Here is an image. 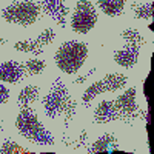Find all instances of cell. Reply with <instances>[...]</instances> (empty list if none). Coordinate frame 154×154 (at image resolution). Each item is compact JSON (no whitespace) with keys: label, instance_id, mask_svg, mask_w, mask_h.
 <instances>
[{"label":"cell","instance_id":"1","mask_svg":"<svg viewBox=\"0 0 154 154\" xmlns=\"http://www.w3.org/2000/svg\"><path fill=\"white\" fill-rule=\"evenodd\" d=\"M136 96V88H130L117 99L100 102L93 116L94 123H109L120 120L128 125H133V122L139 119L149 122V114L137 105Z\"/></svg>","mask_w":154,"mask_h":154},{"label":"cell","instance_id":"2","mask_svg":"<svg viewBox=\"0 0 154 154\" xmlns=\"http://www.w3.org/2000/svg\"><path fill=\"white\" fill-rule=\"evenodd\" d=\"M42 105L45 109V116L48 119H59L63 116L65 120V130L69 128L71 120L74 119L77 111V102L71 99L68 88L65 86L60 77H56L53 85H51L49 93L42 99Z\"/></svg>","mask_w":154,"mask_h":154},{"label":"cell","instance_id":"3","mask_svg":"<svg viewBox=\"0 0 154 154\" xmlns=\"http://www.w3.org/2000/svg\"><path fill=\"white\" fill-rule=\"evenodd\" d=\"M16 128L26 140H29L34 145L40 146H53L56 143L54 136L51 134L46 128L42 125V122L37 119V116L31 108H23L17 119H16Z\"/></svg>","mask_w":154,"mask_h":154},{"label":"cell","instance_id":"4","mask_svg":"<svg viewBox=\"0 0 154 154\" xmlns=\"http://www.w3.org/2000/svg\"><path fill=\"white\" fill-rule=\"evenodd\" d=\"M88 57V46L83 42L69 40L59 46L56 51V65L65 74H75L79 71Z\"/></svg>","mask_w":154,"mask_h":154},{"label":"cell","instance_id":"5","mask_svg":"<svg viewBox=\"0 0 154 154\" xmlns=\"http://www.w3.org/2000/svg\"><path fill=\"white\" fill-rule=\"evenodd\" d=\"M42 17V8L32 0H22V2L11 3L2 9V19L8 23L29 26Z\"/></svg>","mask_w":154,"mask_h":154},{"label":"cell","instance_id":"6","mask_svg":"<svg viewBox=\"0 0 154 154\" xmlns=\"http://www.w3.org/2000/svg\"><path fill=\"white\" fill-rule=\"evenodd\" d=\"M128 82V77L123 75V74H119V72H111V74H106L103 79H100L97 82H94L91 86H88L85 89V93L82 96V105L83 106H91V102L100 96L103 93H114V91H119L122 89Z\"/></svg>","mask_w":154,"mask_h":154},{"label":"cell","instance_id":"7","mask_svg":"<svg viewBox=\"0 0 154 154\" xmlns=\"http://www.w3.org/2000/svg\"><path fill=\"white\" fill-rule=\"evenodd\" d=\"M97 23L94 0H77L75 11L71 17V29L77 34L89 32Z\"/></svg>","mask_w":154,"mask_h":154},{"label":"cell","instance_id":"8","mask_svg":"<svg viewBox=\"0 0 154 154\" xmlns=\"http://www.w3.org/2000/svg\"><path fill=\"white\" fill-rule=\"evenodd\" d=\"M56 38V31L53 28L45 29L40 35L34 40H26V42H17L14 45V49H17L19 53H32V54H42L43 48L46 45H51Z\"/></svg>","mask_w":154,"mask_h":154},{"label":"cell","instance_id":"9","mask_svg":"<svg viewBox=\"0 0 154 154\" xmlns=\"http://www.w3.org/2000/svg\"><path fill=\"white\" fill-rule=\"evenodd\" d=\"M42 8V12L49 16L57 25L62 28L66 26V17H68V5L65 0H40L38 2Z\"/></svg>","mask_w":154,"mask_h":154},{"label":"cell","instance_id":"10","mask_svg":"<svg viewBox=\"0 0 154 154\" xmlns=\"http://www.w3.org/2000/svg\"><path fill=\"white\" fill-rule=\"evenodd\" d=\"M140 48L142 45L134 43V42H126V45L120 49L114 51V62L117 63L119 66L131 69L133 66H136V63L139 62V54H140Z\"/></svg>","mask_w":154,"mask_h":154},{"label":"cell","instance_id":"11","mask_svg":"<svg viewBox=\"0 0 154 154\" xmlns=\"http://www.w3.org/2000/svg\"><path fill=\"white\" fill-rule=\"evenodd\" d=\"M26 75L25 71V65L20 62H3L0 63V82H6V83H20Z\"/></svg>","mask_w":154,"mask_h":154},{"label":"cell","instance_id":"12","mask_svg":"<svg viewBox=\"0 0 154 154\" xmlns=\"http://www.w3.org/2000/svg\"><path fill=\"white\" fill-rule=\"evenodd\" d=\"M119 142L114 133H105L103 136H100L96 142L86 149L88 154H96V152H112L119 151Z\"/></svg>","mask_w":154,"mask_h":154},{"label":"cell","instance_id":"13","mask_svg":"<svg viewBox=\"0 0 154 154\" xmlns=\"http://www.w3.org/2000/svg\"><path fill=\"white\" fill-rule=\"evenodd\" d=\"M38 97H40V88L35 86V85H28V86H25L20 91V94L17 97V106L20 109L31 108L37 102Z\"/></svg>","mask_w":154,"mask_h":154},{"label":"cell","instance_id":"14","mask_svg":"<svg viewBox=\"0 0 154 154\" xmlns=\"http://www.w3.org/2000/svg\"><path fill=\"white\" fill-rule=\"evenodd\" d=\"M99 8L108 17H117L123 12L126 0H97Z\"/></svg>","mask_w":154,"mask_h":154},{"label":"cell","instance_id":"15","mask_svg":"<svg viewBox=\"0 0 154 154\" xmlns=\"http://www.w3.org/2000/svg\"><path fill=\"white\" fill-rule=\"evenodd\" d=\"M133 16L136 19L142 20H151L154 17V2H146V3H133L131 5Z\"/></svg>","mask_w":154,"mask_h":154},{"label":"cell","instance_id":"16","mask_svg":"<svg viewBox=\"0 0 154 154\" xmlns=\"http://www.w3.org/2000/svg\"><path fill=\"white\" fill-rule=\"evenodd\" d=\"M45 66H46L45 60H42V59H29L26 63H25V71H26V75L29 77V75H35V74L43 72Z\"/></svg>","mask_w":154,"mask_h":154},{"label":"cell","instance_id":"17","mask_svg":"<svg viewBox=\"0 0 154 154\" xmlns=\"http://www.w3.org/2000/svg\"><path fill=\"white\" fill-rule=\"evenodd\" d=\"M86 142H88V133L86 130H82L80 131V136L77 140H69L66 134H63V143H65L66 148H72V149H79V148H85L86 146Z\"/></svg>","mask_w":154,"mask_h":154},{"label":"cell","instance_id":"18","mask_svg":"<svg viewBox=\"0 0 154 154\" xmlns=\"http://www.w3.org/2000/svg\"><path fill=\"white\" fill-rule=\"evenodd\" d=\"M120 37L123 38L125 42H134V43H139V45H145V37L140 34L137 29H134V28H128V29H125V31H122V34H120Z\"/></svg>","mask_w":154,"mask_h":154},{"label":"cell","instance_id":"19","mask_svg":"<svg viewBox=\"0 0 154 154\" xmlns=\"http://www.w3.org/2000/svg\"><path fill=\"white\" fill-rule=\"evenodd\" d=\"M23 152H29V149L20 146L19 143L12 142L9 139H6L2 145V148H0V154H23Z\"/></svg>","mask_w":154,"mask_h":154},{"label":"cell","instance_id":"20","mask_svg":"<svg viewBox=\"0 0 154 154\" xmlns=\"http://www.w3.org/2000/svg\"><path fill=\"white\" fill-rule=\"evenodd\" d=\"M9 99V91H8V88L3 86V85H0V105H5L6 102Z\"/></svg>","mask_w":154,"mask_h":154},{"label":"cell","instance_id":"21","mask_svg":"<svg viewBox=\"0 0 154 154\" xmlns=\"http://www.w3.org/2000/svg\"><path fill=\"white\" fill-rule=\"evenodd\" d=\"M94 72H96V68H91V69H89V71H88L86 74H83V75H80V77H77V79H74V83L80 85V83L86 82V79H88V77L91 75V74H94Z\"/></svg>","mask_w":154,"mask_h":154},{"label":"cell","instance_id":"22","mask_svg":"<svg viewBox=\"0 0 154 154\" xmlns=\"http://www.w3.org/2000/svg\"><path fill=\"white\" fill-rule=\"evenodd\" d=\"M148 85H149V75L143 80V96H145L146 100H148Z\"/></svg>","mask_w":154,"mask_h":154},{"label":"cell","instance_id":"23","mask_svg":"<svg viewBox=\"0 0 154 154\" xmlns=\"http://www.w3.org/2000/svg\"><path fill=\"white\" fill-rule=\"evenodd\" d=\"M6 43H8L6 38H5V37H0V46H3V45H6Z\"/></svg>","mask_w":154,"mask_h":154},{"label":"cell","instance_id":"24","mask_svg":"<svg viewBox=\"0 0 154 154\" xmlns=\"http://www.w3.org/2000/svg\"><path fill=\"white\" fill-rule=\"evenodd\" d=\"M3 131V120H2V116H0V134Z\"/></svg>","mask_w":154,"mask_h":154}]
</instances>
